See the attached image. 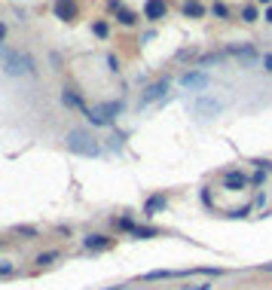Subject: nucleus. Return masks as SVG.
<instances>
[{
	"label": "nucleus",
	"mask_w": 272,
	"mask_h": 290,
	"mask_svg": "<svg viewBox=\"0 0 272 290\" xmlns=\"http://www.w3.org/2000/svg\"><path fill=\"white\" fill-rule=\"evenodd\" d=\"M248 184H251V177L245 171H239V168H232V171L223 174V190H229V193H242Z\"/></svg>",
	"instance_id": "423d86ee"
},
{
	"label": "nucleus",
	"mask_w": 272,
	"mask_h": 290,
	"mask_svg": "<svg viewBox=\"0 0 272 290\" xmlns=\"http://www.w3.org/2000/svg\"><path fill=\"white\" fill-rule=\"evenodd\" d=\"M110 244H113V239L98 235V232H92V235H86V239H83V247H86V250H107Z\"/></svg>",
	"instance_id": "1a4fd4ad"
},
{
	"label": "nucleus",
	"mask_w": 272,
	"mask_h": 290,
	"mask_svg": "<svg viewBox=\"0 0 272 290\" xmlns=\"http://www.w3.org/2000/svg\"><path fill=\"white\" fill-rule=\"evenodd\" d=\"M67 150L77 153V156H89V159H92V156H101V144L92 135L74 129V132H67Z\"/></svg>",
	"instance_id": "f257e3e1"
},
{
	"label": "nucleus",
	"mask_w": 272,
	"mask_h": 290,
	"mask_svg": "<svg viewBox=\"0 0 272 290\" xmlns=\"http://www.w3.org/2000/svg\"><path fill=\"white\" fill-rule=\"evenodd\" d=\"M226 55H239V58H254V55H257V49H254L251 43H245V46H229V49H226Z\"/></svg>",
	"instance_id": "ddd939ff"
},
{
	"label": "nucleus",
	"mask_w": 272,
	"mask_h": 290,
	"mask_svg": "<svg viewBox=\"0 0 272 290\" xmlns=\"http://www.w3.org/2000/svg\"><path fill=\"white\" fill-rule=\"evenodd\" d=\"M107 64H110V70H113V74H116V70H119V61H116L113 55H110V58H107Z\"/></svg>",
	"instance_id": "7c9ffc66"
},
{
	"label": "nucleus",
	"mask_w": 272,
	"mask_h": 290,
	"mask_svg": "<svg viewBox=\"0 0 272 290\" xmlns=\"http://www.w3.org/2000/svg\"><path fill=\"white\" fill-rule=\"evenodd\" d=\"M226 55V52H211V55H202V58H199V64H214V61H220Z\"/></svg>",
	"instance_id": "4be33fe9"
},
{
	"label": "nucleus",
	"mask_w": 272,
	"mask_h": 290,
	"mask_svg": "<svg viewBox=\"0 0 272 290\" xmlns=\"http://www.w3.org/2000/svg\"><path fill=\"white\" fill-rule=\"evenodd\" d=\"M180 86L184 89H196V92H202V89L211 86V77L205 74V70H187L184 77H180Z\"/></svg>",
	"instance_id": "39448f33"
},
{
	"label": "nucleus",
	"mask_w": 272,
	"mask_h": 290,
	"mask_svg": "<svg viewBox=\"0 0 272 290\" xmlns=\"http://www.w3.org/2000/svg\"><path fill=\"white\" fill-rule=\"evenodd\" d=\"M165 278H177V272L171 269H153L147 275H141V281H165Z\"/></svg>",
	"instance_id": "f8f14e48"
},
{
	"label": "nucleus",
	"mask_w": 272,
	"mask_h": 290,
	"mask_svg": "<svg viewBox=\"0 0 272 290\" xmlns=\"http://www.w3.org/2000/svg\"><path fill=\"white\" fill-rule=\"evenodd\" d=\"M55 15L61 22L77 19V3H74V0H55Z\"/></svg>",
	"instance_id": "9d476101"
},
{
	"label": "nucleus",
	"mask_w": 272,
	"mask_h": 290,
	"mask_svg": "<svg viewBox=\"0 0 272 290\" xmlns=\"http://www.w3.org/2000/svg\"><path fill=\"white\" fill-rule=\"evenodd\" d=\"M184 15H187V19H202V15H205V6L196 3V0H187V3H184Z\"/></svg>",
	"instance_id": "4468645a"
},
{
	"label": "nucleus",
	"mask_w": 272,
	"mask_h": 290,
	"mask_svg": "<svg viewBox=\"0 0 272 290\" xmlns=\"http://www.w3.org/2000/svg\"><path fill=\"white\" fill-rule=\"evenodd\" d=\"M165 12H168L165 0H147V3H144V15H147L150 22H159V19H165Z\"/></svg>",
	"instance_id": "6e6552de"
},
{
	"label": "nucleus",
	"mask_w": 272,
	"mask_h": 290,
	"mask_svg": "<svg viewBox=\"0 0 272 290\" xmlns=\"http://www.w3.org/2000/svg\"><path fill=\"white\" fill-rule=\"evenodd\" d=\"M180 290H214V284H208V281H202V284H184Z\"/></svg>",
	"instance_id": "5701e85b"
},
{
	"label": "nucleus",
	"mask_w": 272,
	"mask_h": 290,
	"mask_svg": "<svg viewBox=\"0 0 272 290\" xmlns=\"http://www.w3.org/2000/svg\"><path fill=\"white\" fill-rule=\"evenodd\" d=\"M263 180H266V171H260V168H257V174H251V184H257V187H260Z\"/></svg>",
	"instance_id": "bb28decb"
},
{
	"label": "nucleus",
	"mask_w": 272,
	"mask_h": 290,
	"mask_svg": "<svg viewBox=\"0 0 272 290\" xmlns=\"http://www.w3.org/2000/svg\"><path fill=\"white\" fill-rule=\"evenodd\" d=\"M132 235H135V239H156L159 232H156L153 226H135V232H132Z\"/></svg>",
	"instance_id": "a211bd4d"
},
{
	"label": "nucleus",
	"mask_w": 272,
	"mask_h": 290,
	"mask_svg": "<svg viewBox=\"0 0 272 290\" xmlns=\"http://www.w3.org/2000/svg\"><path fill=\"white\" fill-rule=\"evenodd\" d=\"M263 19H266V22H272V6L266 9V15H263Z\"/></svg>",
	"instance_id": "2f4dec72"
},
{
	"label": "nucleus",
	"mask_w": 272,
	"mask_h": 290,
	"mask_svg": "<svg viewBox=\"0 0 272 290\" xmlns=\"http://www.w3.org/2000/svg\"><path fill=\"white\" fill-rule=\"evenodd\" d=\"M92 31L98 34V37H107V31H110V28H107V22H95V25H92Z\"/></svg>",
	"instance_id": "393cba45"
},
{
	"label": "nucleus",
	"mask_w": 272,
	"mask_h": 290,
	"mask_svg": "<svg viewBox=\"0 0 272 290\" xmlns=\"http://www.w3.org/2000/svg\"><path fill=\"white\" fill-rule=\"evenodd\" d=\"M58 257H61V253H58V250H46V253H40V257H37V260H34V263H37V266H52V263H55Z\"/></svg>",
	"instance_id": "f3484780"
},
{
	"label": "nucleus",
	"mask_w": 272,
	"mask_h": 290,
	"mask_svg": "<svg viewBox=\"0 0 272 290\" xmlns=\"http://www.w3.org/2000/svg\"><path fill=\"white\" fill-rule=\"evenodd\" d=\"M116 226H119L122 232H135V220H132V217H119Z\"/></svg>",
	"instance_id": "aec40b11"
},
{
	"label": "nucleus",
	"mask_w": 272,
	"mask_h": 290,
	"mask_svg": "<svg viewBox=\"0 0 272 290\" xmlns=\"http://www.w3.org/2000/svg\"><path fill=\"white\" fill-rule=\"evenodd\" d=\"M168 205V195L165 193H156V195H150L147 202H144V214H156V211H162Z\"/></svg>",
	"instance_id": "9b49d317"
},
{
	"label": "nucleus",
	"mask_w": 272,
	"mask_h": 290,
	"mask_svg": "<svg viewBox=\"0 0 272 290\" xmlns=\"http://www.w3.org/2000/svg\"><path fill=\"white\" fill-rule=\"evenodd\" d=\"M15 232L25 235V239H34V235H37V229H34V226H15Z\"/></svg>",
	"instance_id": "b1692460"
},
{
	"label": "nucleus",
	"mask_w": 272,
	"mask_h": 290,
	"mask_svg": "<svg viewBox=\"0 0 272 290\" xmlns=\"http://www.w3.org/2000/svg\"><path fill=\"white\" fill-rule=\"evenodd\" d=\"M168 80H156L153 86H147L144 89V95H141V107H147V104H153V101H159V98H165V92H168Z\"/></svg>",
	"instance_id": "0eeeda50"
},
{
	"label": "nucleus",
	"mask_w": 272,
	"mask_h": 290,
	"mask_svg": "<svg viewBox=\"0 0 272 290\" xmlns=\"http://www.w3.org/2000/svg\"><path fill=\"white\" fill-rule=\"evenodd\" d=\"M248 214H251V205H245V208H235L229 217H248Z\"/></svg>",
	"instance_id": "c85d7f7f"
},
{
	"label": "nucleus",
	"mask_w": 272,
	"mask_h": 290,
	"mask_svg": "<svg viewBox=\"0 0 272 290\" xmlns=\"http://www.w3.org/2000/svg\"><path fill=\"white\" fill-rule=\"evenodd\" d=\"M116 22H119V25H125V28H132V25L138 22V15H135L132 9H119V12H116Z\"/></svg>",
	"instance_id": "dca6fc26"
},
{
	"label": "nucleus",
	"mask_w": 272,
	"mask_h": 290,
	"mask_svg": "<svg viewBox=\"0 0 272 290\" xmlns=\"http://www.w3.org/2000/svg\"><path fill=\"white\" fill-rule=\"evenodd\" d=\"M260 3H272V0H260Z\"/></svg>",
	"instance_id": "72a5a7b5"
},
{
	"label": "nucleus",
	"mask_w": 272,
	"mask_h": 290,
	"mask_svg": "<svg viewBox=\"0 0 272 290\" xmlns=\"http://www.w3.org/2000/svg\"><path fill=\"white\" fill-rule=\"evenodd\" d=\"M61 101L67 104V107H77V110H83V98L74 92V89H64V95H61Z\"/></svg>",
	"instance_id": "2eb2a0df"
},
{
	"label": "nucleus",
	"mask_w": 272,
	"mask_h": 290,
	"mask_svg": "<svg viewBox=\"0 0 272 290\" xmlns=\"http://www.w3.org/2000/svg\"><path fill=\"white\" fill-rule=\"evenodd\" d=\"M263 272H272V263H266V266H263Z\"/></svg>",
	"instance_id": "473e14b6"
},
{
	"label": "nucleus",
	"mask_w": 272,
	"mask_h": 290,
	"mask_svg": "<svg viewBox=\"0 0 272 290\" xmlns=\"http://www.w3.org/2000/svg\"><path fill=\"white\" fill-rule=\"evenodd\" d=\"M223 110V104L217 101V98H208V95H199L196 101H193V113L196 116H202V119H211V116H217Z\"/></svg>",
	"instance_id": "20e7f679"
},
{
	"label": "nucleus",
	"mask_w": 272,
	"mask_h": 290,
	"mask_svg": "<svg viewBox=\"0 0 272 290\" xmlns=\"http://www.w3.org/2000/svg\"><path fill=\"white\" fill-rule=\"evenodd\" d=\"M263 70H269V74H272V55H263Z\"/></svg>",
	"instance_id": "c756f323"
},
{
	"label": "nucleus",
	"mask_w": 272,
	"mask_h": 290,
	"mask_svg": "<svg viewBox=\"0 0 272 290\" xmlns=\"http://www.w3.org/2000/svg\"><path fill=\"white\" fill-rule=\"evenodd\" d=\"M211 12L217 15V19H226V15H229V9H226V3H220V0H217V3L211 6Z\"/></svg>",
	"instance_id": "412c9836"
},
{
	"label": "nucleus",
	"mask_w": 272,
	"mask_h": 290,
	"mask_svg": "<svg viewBox=\"0 0 272 290\" xmlns=\"http://www.w3.org/2000/svg\"><path fill=\"white\" fill-rule=\"evenodd\" d=\"M254 165L260 171H272V159H254Z\"/></svg>",
	"instance_id": "a878e982"
},
{
	"label": "nucleus",
	"mask_w": 272,
	"mask_h": 290,
	"mask_svg": "<svg viewBox=\"0 0 272 290\" xmlns=\"http://www.w3.org/2000/svg\"><path fill=\"white\" fill-rule=\"evenodd\" d=\"M12 269H15L12 263H0V278H3V275H12Z\"/></svg>",
	"instance_id": "cd10ccee"
},
{
	"label": "nucleus",
	"mask_w": 272,
	"mask_h": 290,
	"mask_svg": "<svg viewBox=\"0 0 272 290\" xmlns=\"http://www.w3.org/2000/svg\"><path fill=\"white\" fill-rule=\"evenodd\" d=\"M242 19H245V22H257V6H254V3L242 6Z\"/></svg>",
	"instance_id": "6ab92c4d"
},
{
	"label": "nucleus",
	"mask_w": 272,
	"mask_h": 290,
	"mask_svg": "<svg viewBox=\"0 0 272 290\" xmlns=\"http://www.w3.org/2000/svg\"><path fill=\"white\" fill-rule=\"evenodd\" d=\"M119 110H122V101H110V104H101V107L86 110V116H89V122H92V125H110Z\"/></svg>",
	"instance_id": "7ed1b4c3"
},
{
	"label": "nucleus",
	"mask_w": 272,
	"mask_h": 290,
	"mask_svg": "<svg viewBox=\"0 0 272 290\" xmlns=\"http://www.w3.org/2000/svg\"><path fill=\"white\" fill-rule=\"evenodd\" d=\"M0 58H3L6 74H12V77H31L34 74V58L25 55V52H3L0 49Z\"/></svg>",
	"instance_id": "f03ea898"
}]
</instances>
